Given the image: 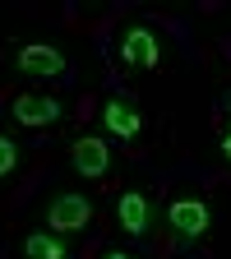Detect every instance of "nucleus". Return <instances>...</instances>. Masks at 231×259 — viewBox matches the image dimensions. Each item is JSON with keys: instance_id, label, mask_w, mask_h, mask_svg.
<instances>
[{"instance_id": "1", "label": "nucleus", "mask_w": 231, "mask_h": 259, "mask_svg": "<svg viewBox=\"0 0 231 259\" xmlns=\"http://www.w3.org/2000/svg\"><path fill=\"white\" fill-rule=\"evenodd\" d=\"M120 56L134 65V70H162L167 65V42L153 23H129L120 32Z\"/></svg>"}, {"instance_id": "2", "label": "nucleus", "mask_w": 231, "mask_h": 259, "mask_svg": "<svg viewBox=\"0 0 231 259\" xmlns=\"http://www.w3.org/2000/svg\"><path fill=\"white\" fill-rule=\"evenodd\" d=\"M14 65L28 79H65L70 74V56L56 42H19L14 47Z\"/></svg>"}, {"instance_id": "3", "label": "nucleus", "mask_w": 231, "mask_h": 259, "mask_svg": "<svg viewBox=\"0 0 231 259\" xmlns=\"http://www.w3.org/2000/svg\"><path fill=\"white\" fill-rule=\"evenodd\" d=\"M42 218H47V227H51L56 236L83 232V227L93 222V199H88L83 190H60L56 199L47 204V213H42Z\"/></svg>"}, {"instance_id": "4", "label": "nucleus", "mask_w": 231, "mask_h": 259, "mask_svg": "<svg viewBox=\"0 0 231 259\" xmlns=\"http://www.w3.org/2000/svg\"><path fill=\"white\" fill-rule=\"evenodd\" d=\"M167 222L176 227V236L194 241V236H204L208 227H213V213H208V199H199V194H176V199L167 204Z\"/></svg>"}, {"instance_id": "5", "label": "nucleus", "mask_w": 231, "mask_h": 259, "mask_svg": "<svg viewBox=\"0 0 231 259\" xmlns=\"http://www.w3.org/2000/svg\"><path fill=\"white\" fill-rule=\"evenodd\" d=\"M70 167H74L79 176H88V181L107 176V171H111V144H107L102 135H79L74 148H70Z\"/></svg>"}, {"instance_id": "6", "label": "nucleus", "mask_w": 231, "mask_h": 259, "mask_svg": "<svg viewBox=\"0 0 231 259\" xmlns=\"http://www.w3.org/2000/svg\"><path fill=\"white\" fill-rule=\"evenodd\" d=\"M10 116L19 125H28V130H42V125H56L65 111H60V102H56L51 93H19L14 102H10Z\"/></svg>"}, {"instance_id": "7", "label": "nucleus", "mask_w": 231, "mask_h": 259, "mask_svg": "<svg viewBox=\"0 0 231 259\" xmlns=\"http://www.w3.org/2000/svg\"><path fill=\"white\" fill-rule=\"evenodd\" d=\"M102 125L116 139H139L144 135V111L129 102V97H107L102 102Z\"/></svg>"}, {"instance_id": "8", "label": "nucleus", "mask_w": 231, "mask_h": 259, "mask_svg": "<svg viewBox=\"0 0 231 259\" xmlns=\"http://www.w3.org/2000/svg\"><path fill=\"white\" fill-rule=\"evenodd\" d=\"M116 222H120V232L144 236V232H148V222H153V204H148V194H144V190H125L120 199H116Z\"/></svg>"}, {"instance_id": "9", "label": "nucleus", "mask_w": 231, "mask_h": 259, "mask_svg": "<svg viewBox=\"0 0 231 259\" xmlns=\"http://www.w3.org/2000/svg\"><path fill=\"white\" fill-rule=\"evenodd\" d=\"M23 254L28 259H74V250L65 245V236H56V232H28L23 236Z\"/></svg>"}, {"instance_id": "10", "label": "nucleus", "mask_w": 231, "mask_h": 259, "mask_svg": "<svg viewBox=\"0 0 231 259\" xmlns=\"http://www.w3.org/2000/svg\"><path fill=\"white\" fill-rule=\"evenodd\" d=\"M19 162H23V148L10 139V135H0V176H10L19 171Z\"/></svg>"}, {"instance_id": "11", "label": "nucleus", "mask_w": 231, "mask_h": 259, "mask_svg": "<svg viewBox=\"0 0 231 259\" xmlns=\"http://www.w3.org/2000/svg\"><path fill=\"white\" fill-rule=\"evenodd\" d=\"M222 157H226V162H231V125H226V130H222Z\"/></svg>"}, {"instance_id": "12", "label": "nucleus", "mask_w": 231, "mask_h": 259, "mask_svg": "<svg viewBox=\"0 0 231 259\" xmlns=\"http://www.w3.org/2000/svg\"><path fill=\"white\" fill-rule=\"evenodd\" d=\"M102 259H129V254H125V250H107Z\"/></svg>"}, {"instance_id": "13", "label": "nucleus", "mask_w": 231, "mask_h": 259, "mask_svg": "<svg viewBox=\"0 0 231 259\" xmlns=\"http://www.w3.org/2000/svg\"><path fill=\"white\" fill-rule=\"evenodd\" d=\"M226 107H231V97H226Z\"/></svg>"}]
</instances>
